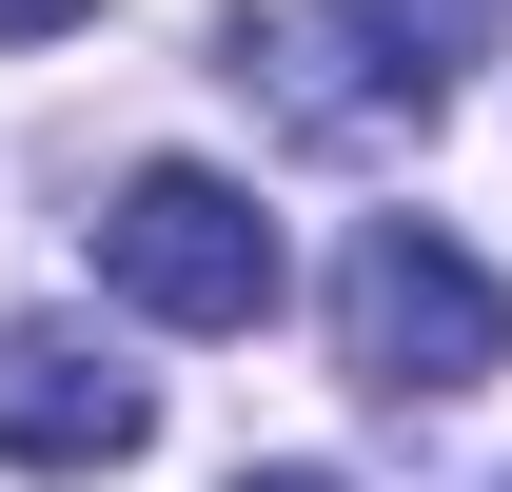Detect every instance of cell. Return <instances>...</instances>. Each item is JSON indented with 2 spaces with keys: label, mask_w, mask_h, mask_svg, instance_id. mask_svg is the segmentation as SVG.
<instances>
[{
  "label": "cell",
  "mask_w": 512,
  "mask_h": 492,
  "mask_svg": "<svg viewBox=\"0 0 512 492\" xmlns=\"http://www.w3.org/2000/svg\"><path fill=\"white\" fill-rule=\"evenodd\" d=\"M493 20L512 0H276V20L217 40V79L276 99L296 138H434L453 79L493 60Z\"/></svg>",
  "instance_id": "6da1fadb"
},
{
  "label": "cell",
  "mask_w": 512,
  "mask_h": 492,
  "mask_svg": "<svg viewBox=\"0 0 512 492\" xmlns=\"http://www.w3.org/2000/svg\"><path fill=\"white\" fill-rule=\"evenodd\" d=\"M493 355H512V296H493V256H453L434 217H375V237L335 256V374H355V394L453 414Z\"/></svg>",
  "instance_id": "7a4b0ae2"
},
{
  "label": "cell",
  "mask_w": 512,
  "mask_h": 492,
  "mask_svg": "<svg viewBox=\"0 0 512 492\" xmlns=\"http://www.w3.org/2000/svg\"><path fill=\"white\" fill-rule=\"evenodd\" d=\"M99 276H119L158 335H256L276 315V217H256L217 158H138L99 197Z\"/></svg>",
  "instance_id": "3957f363"
},
{
  "label": "cell",
  "mask_w": 512,
  "mask_h": 492,
  "mask_svg": "<svg viewBox=\"0 0 512 492\" xmlns=\"http://www.w3.org/2000/svg\"><path fill=\"white\" fill-rule=\"evenodd\" d=\"M138 433H158V394H138L79 315H20V335H0V453H20V473H119Z\"/></svg>",
  "instance_id": "277c9868"
},
{
  "label": "cell",
  "mask_w": 512,
  "mask_h": 492,
  "mask_svg": "<svg viewBox=\"0 0 512 492\" xmlns=\"http://www.w3.org/2000/svg\"><path fill=\"white\" fill-rule=\"evenodd\" d=\"M60 20H99V0H0V40H60Z\"/></svg>",
  "instance_id": "5b68a950"
},
{
  "label": "cell",
  "mask_w": 512,
  "mask_h": 492,
  "mask_svg": "<svg viewBox=\"0 0 512 492\" xmlns=\"http://www.w3.org/2000/svg\"><path fill=\"white\" fill-rule=\"evenodd\" d=\"M237 492H335V473H237Z\"/></svg>",
  "instance_id": "8992f818"
}]
</instances>
